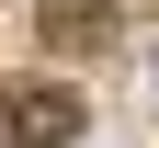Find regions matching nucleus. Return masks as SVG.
Returning <instances> with one entry per match:
<instances>
[{"mask_svg": "<svg viewBox=\"0 0 159 148\" xmlns=\"http://www.w3.org/2000/svg\"><path fill=\"white\" fill-rule=\"evenodd\" d=\"M80 137V91L57 80H0V148H68Z\"/></svg>", "mask_w": 159, "mask_h": 148, "instance_id": "1", "label": "nucleus"}, {"mask_svg": "<svg viewBox=\"0 0 159 148\" xmlns=\"http://www.w3.org/2000/svg\"><path fill=\"white\" fill-rule=\"evenodd\" d=\"M102 12H114V0H57V12H46V34H57V46H68V34H91V23H102Z\"/></svg>", "mask_w": 159, "mask_h": 148, "instance_id": "2", "label": "nucleus"}]
</instances>
